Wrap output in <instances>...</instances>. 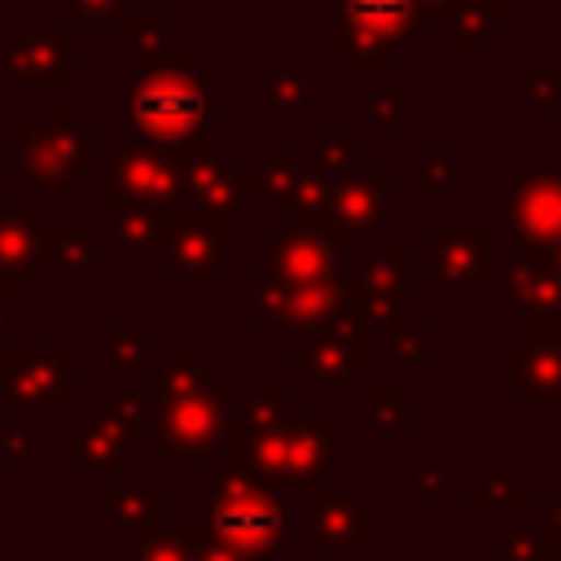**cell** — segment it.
I'll list each match as a JSON object with an SVG mask.
<instances>
[{"label":"cell","mask_w":561,"mask_h":561,"mask_svg":"<svg viewBox=\"0 0 561 561\" xmlns=\"http://www.w3.org/2000/svg\"><path fill=\"white\" fill-rule=\"evenodd\" d=\"M75 4H83V9H110V4H118V0H75Z\"/></svg>","instance_id":"obj_9"},{"label":"cell","mask_w":561,"mask_h":561,"mask_svg":"<svg viewBox=\"0 0 561 561\" xmlns=\"http://www.w3.org/2000/svg\"><path fill=\"white\" fill-rule=\"evenodd\" d=\"M215 530L232 539L237 548L263 552L285 535V504H276L263 486L250 482H224L215 500Z\"/></svg>","instance_id":"obj_2"},{"label":"cell","mask_w":561,"mask_h":561,"mask_svg":"<svg viewBox=\"0 0 561 561\" xmlns=\"http://www.w3.org/2000/svg\"><path fill=\"white\" fill-rule=\"evenodd\" d=\"M210 430H215V421H210L206 399H180L167 412L162 438H167L171 451H184V460H193V451H202L210 443Z\"/></svg>","instance_id":"obj_4"},{"label":"cell","mask_w":561,"mask_h":561,"mask_svg":"<svg viewBox=\"0 0 561 561\" xmlns=\"http://www.w3.org/2000/svg\"><path fill=\"white\" fill-rule=\"evenodd\" d=\"M215 254H219V250H215V232H210V228H197V224H188V228L171 241V259H175L180 267L197 272V276L215 263Z\"/></svg>","instance_id":"obj_6"},{"label":"cell","mask_w":561,"mask_h":561,"mask_svg":"<svg viewBox=\"0 0 561 561\" xmlns=\"http://www.w3.org/2000/svg\"><path fill=\"white\" fill-rule=\"evenodd\" d=\"M114 184L123 193H131L136 202H171L180 193V175L171 162H162L153 149H127L118 158V171H114Z\"/></svg>","instance_id":"obj_3"},{"label":"cell","mask_w":561,"mask_h":561,"mask_svg":"<svg viewBox=\"0 0 561 561\" xmlns=\"http://www.w3.org/2000/svg\"><path fill=\"white\" fill-rule=\"evenodd\" d=\"M131 118L153 140H193L202 131V88L188 70L175 66H140L136 70V96Z\"/></svg>","instance_id":"obj_1"},{"label":"cell","mask_w":561,"mask_h":561,"mask_svg":"<svg viewBox=\"0 0 561 561\" xmlns=\"http://www.w3.org/2000/svg\"><path fill=\"white\" fill-rule=\"evenodd\" d=\"M272 96H276L285 110H298V101H302V79H298V75H280V79H272Z\"/></svg>","instance_id":"obj_8"},{"label":"cell","mask_w":561,"mask_h":561,"mask_svg":"<svg viewBox=\"0 0 561 561\" xmlns=\"http://www.w3.org/2000/svg\"><path fill=\"white\" fill-rule=\"evenodd\" d=\"M355 39H390L403 22H408V4L403 0H342Z\"/></svg>","instance_id":"obj_5"},{"label":"cell","mask_w":561,"mask_h":561,"mask_svg":"<svg viewBox=\"0 0 561 561\" xmlns=\"http://www.w3.org/2000/svg\"><path fill=\"white\" fill-rule=\"evenodd\" d=\"M188 180H193V197H197L202 206L224 210V206L232 202V175H228L219 162H197V167L188 171Z\"/></svg>","instance_id":"obj_7"}]
</instances>
